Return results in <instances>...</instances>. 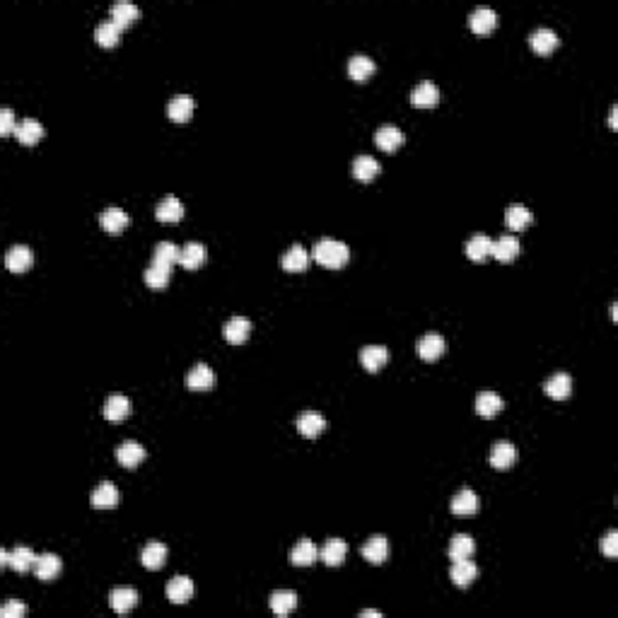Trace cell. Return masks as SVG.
Here are the masks:
<instances>
[{
	"label": "cell",
	"mask_w": 618,
	"mask_h": 618,
	"mask_svg": "<svg viewBox=\"0 0 618 618\" xmlns=\"http://www.w3.org/2000/svg\"><path fill=\"white\" fill-rule=\"evenodd\" d=\"M311 256L319 261L321 266L326 268H341L348 264V256H351V249H348L346 242L341 239H333V237H324L314 244L311 249Z\"/></svg>",
	"instance_id": "obj_1"
},
{
	"label": "cell",
	"mask_w": 618,
	"mask_h": 618,
	"mask_svg": "<svg viewBox=\"0 0 618 618\" xmlns=\"http://www.w3.org/2000/svg\"><path fill=\"white\" fill-rule=\"evenodd\" d=\"M186 387H189L191 391L213 389V387H215V372L208 368L206 363H196L194 368L189 370V375H186Z\"/></svg>",
	"instance_id": "obj_2"
},
{
	"label": "cell",
	"mask_w": 618,
	"mask_h": 618,
	"mask_svg": "<svg viewBox=\"0 0 618 618\" xmlns=\"http://www.w3.org/2000/svg\"><path fill=\"white\" fill-rule=\"evenodd\" d=\"M497 22V13L490 5H476V8L471 10V15H469V27L476 32V34H485V32H490L495 27Z\"/></svg>",
	"instance_id": "obj_3"
},
{
	"label": "cell",
	"mask_w": 618,
	"mask_h": 618,
	"mask_svg": "<svg viewBox=\"0 0 618 618\" xmlns=\"http://www.w3.org/2000/svg\"><path fill=\"white\" fill-rule=\"evenodd\" d=\"M488 459L495 469H510L512 464L517 462V450L510 440H497L493 442V447H490Z\"/></svg>",
	"instance_id": "obj_4"
},
{
	"label": "cell",
	"mask_w": 618,
	"mask_h": 618,
	"mask_svg": "<svg viewBox=\"0 0 618 618\" xmlns=\"http://www.w3.org/2000/svg\"><path fill=\"white\" fill-rule=\"evenodd\" d=\"M415 348H418L420 358L428 360V363H430V360H437L442 353L447 351V341L440 336V333L430 331V333H425V336L418 338V346H415Z\"/></svg>",
	"instance_id": "obj_5"
},
{
	"label": "cell",
	"mask_w": 618,
	"mask_h": 618,
	"mask_svg": "<svg viewBox=\"0 0 618 618\" xmlns=\"http://www.w3.org/2000/svg\"><path fill=\"white\" fill-rule=\"evenodd\" d=\"M194 579H189L186 575H174L167 582V599L172 604H186L191 597H194Z\"/></svg>",
	"instance_id": "obj_6"
},
{
	"label": "cell",
	"mask_w": 618,
	"mask_h": 618,
	"mask_svg": "<svg viewBox=\"0 0 618 618\" xmlns=\"http://www.w3.org/2000/svg\"><path fill=\"white\" fill-rule=\"evenodd\" d=\"M109 606H112L116 614H128L138 606V592L133 587H116L109 594Z\"/></svg>",
	"instance_id": "obj_7"
},
{
	"label": "cell",
	"mask_w": 618,
	"mask_h": 618,
	"mask_svg": "<svg viewBox=\"0 0 618 618\" xmlns=\"http://www.w3.org/2000/svg\"><path fill=\"white\" fill-rule=\"evenodd\" d=\"M375 143H377L379 150L394 152L398 145L403 143V130L398 128V126H394V123L379 126V128H377V133H375Z\"/></svg>",
	"instance_id": "obj_8"
},
{
	"label": "cell",
	"mask_w": 618,
	"mask_h": 618,
	"mask_svg": "<svg viewBox=\"0 0 618 618\" xmlns=\"http://www.w3.org/2000/svg\"><path fill=\"white\" fill-rule=\"evenodd\" d=\"M558 41L560 39H558L556 29H551V27H536L532 34H529V43H532V48L536 53H541V56L553 51Z\"/></svg>",
	"instance_id": "obj_9"
},
{
	"label": "cell",
	"mask_w": 618,
	"mask_h": 618,
	"mask_svg": "<svg viewBox=\"0 0 618 618\" xmlns=\"http://www.w3.org/2000/svg\"><path fill=\"white\" fill-rule=\"evenodd\" d=\"M222 333H225V338L232 346H239V343H244L249 338L251 333V321L247 319V316H232V319L225 321V326H222Z\"/></svg>",
	"instance_id": "obj_10"
},
{
	"label": "cell",
	"mask_w": 618,
	"mask_h": 618,
	"mask_svg": "<svg viewBox=\"0 0 618 618\" xmlns=\"http://www.w3.org/2000/svg\"><path fill=\"white\" fill-rule=\"evenodd\" d=\"M450 510L454 512V515H473V512H478V495H476L473 488H462L457 495L452 497L450 502Z\"/></svg>",
	"instance_id": "obj_11"
},
{
	"label": "cell",
	"mask_w": 618,
	"mask_h": 618,
	"mask_svg": "<svg viewBox=\"0 0 618 618\" xmlns=\"http://www.w3.org/2000/svg\"><path fill=\"white\" fill-rule=\"evenodd\" d=\"M360 363L368 372H377L389 363V348L384 346H365L360 348Z\"/></svg>",
	"instance_id": "obj_12"
},
{
	"label": "cell",
	"mask_w": 618,
	"mask_h": 618,
	"mask_svg": "<svg viewBox=\"0 0 618 618\" xmlns=\"http://www.w3.org/2000/svg\"><path fill=\"white\" fill-rule=\"evenodd\" d=\"M316 558H319V549H316L314 541H309V539H300L297 544L293 546V551H290V563L297 567L311 565Z\"/></svg>",
	"instance_id": "obj_13"
},
{
	"label": "cell",
	"mask_w": 618,
	"mask_h": 618,
	"mask_svg": "<svg viewBox=\"0 0 618 618\" xmlns=\"http://www.w3.org/2000/svg\"><path fill=\"white\" fill-rule=\"evenodd\" d=\"M116 459L123 464V466L133 469L145 459V447L135 440H123L121 445L116 447Z\"/></svg>",
	"instance_id": "obj_14"
},
{
	"label": "cell",
	"mask_w": 618,
	"mask_h": 618,
	"mask_svg": "<svg viewBox=\"0 0 618 618\" xmlns=\"http://www.w3.org/2000/svg\"><path fill=\"white\" fill-rule=\"evenodd\" d=\"M476 575H478V567H476V563H471L469 558H464V560H452L450 577L457 587H469V584L476 579Z\"/></svg>",
	"instance_id": "obj_15"
},
{
	"label": "cell",
	"mask_w": 618,
	"mask_h": 618,
	"mask_svg": "<svg viewBox=\"0 0 618 618\" xmlns=\"http://www.w3.org/2000/svg\"><path fill=\"white\" fill-rule=\"evenodd\" d=\"M544 391L549 394L551 398H565L567 394L572 391V377L567 372H553L549 379L544 382Z\"/></svg>",
	"instance_id": "obj_16"
},
{
	"label": "cell",
	"mask_w": 618,
	"mask_h": 618,
	"mask_svg": "<svg viewBox=\"0 0 618 618\" xmlns=\"http://www.w3.org/2000/svg\"><path fill=\"white\" fill-rule=\"evenodd\" d=\"M297 430L304 437H316L319 433H324L326 428V418L319 411H302L297 415Z\"/></svg>",
	"instance_id": "obj_17"
},
{
	"label": "cell",
	"mask_w": 618,
	"mask_h": 618,
	"mask_svg": "<svg viewBox=\"0 0 618 618\" xmlns=\"http://www.w3.org/2000/svg\"><path fill=\"white\" fill-rule=\"evenodd\" d=\"M61 567L63 563L56 553H39L34 560V575L43 579V582H48V579H53L61 572Z\"/></svg>",
	"instance_id": "obj_18"
},
{
	"label": "cell",
	"mask_w": 618,
	"mask_h": 618,
	"mask_svg": "<svg viewBox=\"0 0 618 618\" xmlns=\"http://www.w3.org/2000/svg\"><path fill=\"white\" fill-rule=\"evenodd\" d=\"M360 551H363V556L368 558L370 563L379 565V563H384L387 558H389V541H387V536H370Z\"/></svg>",
	"instance_id": "obj_19"
},
{
	"label": "cell",
	"mask_w": 618,
	"mask_h": 618,
	"mask_svg": "<svg viewBox=\"0 0 618 618\" xmlns=\"http://www.w3.org/2000/svg\"><path fill=\"white\" fill-rule=\"evenodd\" d=\"M100 225L107 229V232L119 234L126 225H128V215H126L123 208L109 206V208H104V210L100 213Z\"/></svg>",
	"instance_id": "obj_20"
},
{
	"label": "cell",
	"mask_w": 618,
	"mask_h": 618,
	"mask_svg": "<svg viewBox=\"0 0 618 618\" xmlns=\"http://www.w3.org/2000/svg\"><path fill=\"white\" fill-rule=\"evenodd\" d=\"M128 413H130V398L126 396V394H112V396L104 401V418L107 420L119 423V420H123Z\"/></svg>",
	"instance_id": "obj_21"
},
{
	"label": "cell",
	"mask_w": 618,
	"mask_h": 618,
	"mask_svg": "<svg viewBox=\"0 0 618 618\" xmlns=\"http://www.w3.org/2000/svg\"><path fill=\"white\" fill-rule=\"evenodd\" d=\"M437 100H440V90L433 80H420L411 90V102L415 107H435Z\"/></svg>",
	"instance_id": "obj_22"
},
{
	"label": "cell",
	"mask_w": 618,
	"mask_h": 618,
	"mask_svg": "<svg viewBox=\"0 0 618 618\" xmlns=\"http://www.w3.org/2000/svg\"><path fill=\"white\" fill-rule=\"evenodd\" d=\"M194 109H196V100L189 95H174L167 104L169 119H172V121H179V123L186 121V119L194 114Z\"/></svg>",
	"instance_id": "obj_23"
},
{
	"label": "cell",
	"mask_w": 618,
	"mask_h": 618,
	"mask_svg": "<svg viewBox=\"0 0 618 618\" xmlns=\"http://www.w3.org/2000/svg\"><path fill=\"white\" fill-rule=\"evenodd\" d=\"M167 560V546L162 541H150L145 544L143 553H140V563L147 567V570H160Z\"/></svg>",
	"instance_id": "obj_24"
},
{
	"label": "cell",
	"mask_w": 618,
	"mask_h": 618,
	"mask_svg": "<svg viewBox=\"0 0 618 618\" xmlns=\"http://www.w3.org/2000/svg\"><path fill=\"white\" fill-rule=\"evenodd\" d=\"M32 261H34L32 259V249L27 247V244H15V247H10L8 254H5V266L15 273L27 271V268L32 266Z\"/></svg>",
	"instance_id": "obj_25"
},
{
	"label": "cell",
	"mask_w": 618,
	"mask_h": 618,
	"mask_svg": "<svg viewBox=\"0 0 618 618\" xmlns=\"http://www.w3.org/2000/svg\"><path fill=\"white\" fill-rule=\"evenodd\" d=\"M119 497H121V493H119L116 485H114L112 481H102V483L92 490V505L100 507V510H107V507L116 505Z\"/></svg>",
	"instance_id": "obj_26"
},
{
	"label": "cell",
	"mask_w": 618,
	"mask_h": 618,
	"mask_svg": "<svg viewBox=\"0 0 618 618\" xmlns=\"http://www.w3.org/2000/svg\"><path fill=\"white\" fill-rule=\"evenodd\" d=\"M182 215H184V203L177 196H165L155 208V217L162 222H177L182 220Z\"/></svg>",
	"instance_id": "obj_27"
},
{
	"label": "cell",
	"mask_w": 618,
	"mask_h": 618,
	"mask_svg": "<svg viewBox=\"0 0 618 618\" xmlns=\"http://www.w3.org/2000/svg\"><path fill=\"white\" fill-rule=\"evenodd\" d=\"M519 239L515 237V234H502V237L493 239V249H490V254L495 256L497 261H512L515 256L519 254Z\"/></svg>",
	"instance_id": "obj_28"
},
{
	"label": "cell",
	"mask_w": 618,
	"mask_h": 618,
	"mask_svg": "<svg viewBox=\"0 0 618 618\" xmlns=\"http://www.w3.org/2000/svg\"><path fill=\"white\" fill-rule=\"evenodd\" d=\"M319 556H321V560L326 563V565H341L343 560H346V556H348V544L343 539H329L326 541L324 546H321V551H319Z\"/></svg>",
	"instance_id": "obj_29"
},
{
	"label": "cell",
	"mask_w": 618,
	"mask_h": 618,
	"mask_svg": "<svg viewBox=\"0 0 618 618\" xmlns=\"http://www.w3.org/2000/svg\"><path fill=\"white\" fill-rule=\"evenodd\" d=\"M281 264L286 271H304L309 266V251L302 247V244H290V249L283 254Z\"/></svg>",
	"instance_id": "obj_30"
},
{
	"label": "cell",
	"mask_w": 618,
	"mask_h": 618,
	"mask_svg": "<svg viewBox=\"0 0 618 618\" xmlns=\"http://www.w3.org/2000/svg\"><path fill=\"white\" fill-rule=\"evenodd\" d=\"M34 560H36V556L29 546H15V549L8 553V565L18 572L34 570Z\"/></svg>",
	"instance_id": "obj_31"
},
{
	"label": "cell",
	"mask_w": 618,
	"mask_h": 618,
	"mask_svg": "<svg viewBox=\"0 0 618 618\" xmlns=\"http://www.w3.org/2000/svg\"><path fill=\"white\" fill-rule=\"evenodd\" d=\"M41 135H43V126L36 121V119H22V121L18 123V128H15V138L25 145L39 143Z\"/></svg>",
	"instance_id": "obj_32"
},
{
	"label": "cell",
	"mask_w": 618,
	"mask_h": 618,
	"mask_svg": "<svg viewBox=\"0 0 618 618\" xmlns=\"http://www.w3.org/2000/svg\"><path fill=\"white\" fill-rule=\"evenodd\" d=\"M179 254H182V247L174 242H157L155 249H152V264H160L172 268L174 264H179Z\"/></svg>",
	"instance_id": "obj_33"
},
{
	"label": "cell",
	"mask_w": 618,
	"mask_h": 618,
	"mask_svg": "<svg viewBox=\"0 0 618 618\" xmlns=\"http://www.w3.org/2000/svg\"><path fill=\"white\" fill-rule=\"evenodd\" d=\"M206 261V247L201 242H186L182 247V254H179V264L189 271H196L201 264Z\"/></svg>",
	"instance_id": "obj_34"
},
{
	"label": "cell",
	"mask_w": 618,
	"mask_h": 618,
	"mask_svg": "<svg viewBox=\"0 0 618 618\" xmlns=\"http://www.w3.org/2000/svg\"><path fill=\"white\" fill-rule=\"evenodd\" d=\"M379 174V162L372 155H358L353 160V177L360 179V182H370Z\"/></svg>",
	"instance_id": "obj_35"
},
{
	"label": "cell",
	"mask_w": 618,
	"mask_h": 618,
	"mask_svg": "<svg viewBox=\"0 0 618 618\" xmlns=\"http://www.w3.org/2000/svg\"><path fill=\"white\" fill-rule=\"evenodd\" d=\"M490 249H493V239L483 232L469 237V242H466V256L471 261H483L485 256L490 254Z\"/></svg>",
	"instance_id": "obj_36"
},
{
	"label": "cell",
	"mask_w": 618,
	"mask_h": 618,
	"mask_svg": "<svg viewBox=\"0 0 618 618\" xmlns=\"http://www.w3.org/2000/svg\"><path fill=\"white\" fill-rule=\"evenodd\" d=\"M476 411H478L483 418H493L495 413L502 411V398L500 394L495 391H481L476 396Z\"/></svg>",
	"instance_id": "obj_37"
},
{
	"label": "cell",
	"mask_w": 618,
	"mask_h": 618,
	"mask_svg": "<svg viewBox=\"0 0 618 618\" xmlns=\"http://www.w3.org/2000/svg\"><path fill=\"white\" fill-rule=\"evenodd\" d=\"M529 222H532V210H529L527 206H522V203L507 206V210H505V225L507 227L519 232V229H524Z\"/></svg>",
	"instance_id": "obj_38"
},
{
	"label": "cell",
	"mask_w": 618,
	"mask_h": 618,
	"mask_svg": "<svg viewBox=\"0 0 618 618\" xmlns=\"http://www.w3.org/2000/svg\"><path fill=\"white\" fill-rule=\"evenodd\" d=\"M297 606V594L290 592V589H278V592L271 594V611L278 616H288L290 611H295Z\"/></svg>",
	"instance_id": "obj_39"
},
{
	"label": "cell",
	"mask_w": 618,
	"mask_h": 618,
	"mask_svg": "<svg viewBox=\"0 0 618 618\" xmlns=\"http://www.w3.org/2000/svg\"><path fill=\"white\" fill-rule=\"evenodd\" d=\"M473 551H476V544H473L471 536H469V534H457V536H452L447 553H450L452 560H464V558H471Z\"/></svg>",
	"instance_id": "obj_40"
},
{
	"label": "cell",
	"mask_w": 618,
	"mask_h": 618,
	"mask_svg": "<svg viewBox=\"0 0 618 618\" xmlns=\"http://www.w3.org/2000/svg\"><path fill=\"white\" fill-rule=\"evenodd\" d=\"M121 29L123 27L119 25V22L102 20L95 29V39H97V43H102V46H114V43L119 41V36H121Z\"/></svg>",
	"instance_id": "obj_41"
},
{
	"label": "cell",
	"mask_w": 618,
	"mask_h": 618,
	"mask_svg": "<svg viewBox=\"0 0 618 618\" xmlns=\"http://www.w3.org/2000/svg\"><path fill=\"white\" fill-rule=\"evenodd\" d=\"M372 73H375V61L370 56H365V53H355L348 61V75L353 80H368Z\"/></svg>",
	"instance_id": "obj_42"
},
{
	"label": "cell",
	"mask_w": 618,
	"mask_h": 618,
	"mask_svg": "<svg viewBox=\"0 0 618 618\" xmlns=\"http://www.w3.org/2000/svg\"><path fill=\"white\" fill-rule=\"evenodd\" d=\"M138 15H140V8L135 3H130V0H116V3L112 5V20L119 22L121 27L130 25Z\"/></svg>",
	"instance_id": "obj_43"
},
{
	"label": "cell",
	"mask_w": 618,
	"mask_h": 618,
	"mask_svg": "<svg viewBox=\"0 0 618 618\" xmlns=\"http://www.w3.org/2000/svg\"><path fill=\"white\" fill-rule=\"evenodd\" d=\"M169 273H172V268L160 266V264H150L145 268V283L150 288L160 290V288H165L169 283Z\"/></svg>",
	"instance_id": "obj_44"
},
{
	"label": "cell",
	"mask_w": 618,
	"mask_h": 618,
	"mask_svg": "<svg viewBox=\"0 0 618 618\" xmlns=\"http://www.w3.org/2000/svg\"><path fill=\"white\" fill-rule=\"evenodd\" d=\"M15 128H18V123H15V114L10 107H3L0 109V133L8 135V133H15Z\"/></svg>",
	"instance_id": "obj_45"
},
{
	"label": "cell",
	"mask_w": 618,
	"mask_h": 618,
	"mask_svg": "<svg viewBox=\"0 0 618 618\" xmlns=\"http://www.w3.org/2000/svg\"><path fill=\"white\" fill-rule=\"evenodd\" d=\"M601 551H604V556L609 558H616L618 556V532H606V536L601 539Z\"/></svg>",
	"instance_id": "obj_46"
},
{
	"label": "cell",
	"mask_w": 618,
	"mask_h": 618,
	"mask_svg": "<svg viewBox=\"0 0 618 618\" xmlns=\"http://www.w3.org/2000/svg\"><path fill=\"white\" fill-rule=\"evenodd\" d=\"M0 614H3V618H22L27 614V606L22 601H5Z\"/></svg>",
	"instance_id": "obj_47"
},
{
	"label": "cell",
	"mask_w": 618,
	"mask_h": 618,
	"mask_svg": "<svg viewBox=\"0 0 618 618\" xmlns=\"http://www.w3.org/2000/svg\"><path fill=\"white\" fill-rule=\"evenodd\" d=\"M363 618H368V616H375V618H379L382 616V611H375V609H370V611H363V614H360Z\"/></svg>",
	"instance_id": "obj_48"
},
{
	"label": "cell",
	"mask_w": 618,
	"mask_h": 618,
	"mask_svg": "<svg viewBox=\"0 0 618 618\" xmlns=\"http://www.w3.org/2000/svg\"><path fill=\"white\" fill-rule=\"evenodd\" d=\"M609 121H611V128H616V107H611V116H609Z\"/></svg>",
	"instance_id": "obj_49"
}]
</instances>
